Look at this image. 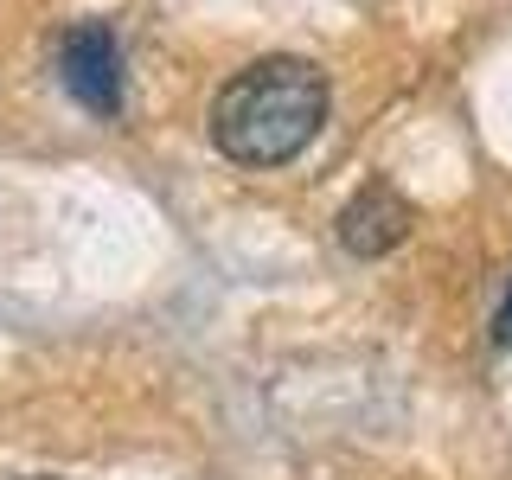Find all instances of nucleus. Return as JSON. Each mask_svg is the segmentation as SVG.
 I'll return each mask as SVG.
<instances>
[{
	"instance_id": "1",
	"label": "nucleus",
	"mask_w": 512,
	"mask_h": 480,
	"mask_svg": "<svg viewBox=\"0 0 512 480\" xmlns=\"http://www.w3.org/2000/svg\"><path fill=\"white\" fill-rule=\"evenodd\" d=\"M327 122V77L308 58H256L212 96V148L237 167H288Z\"/></svg>"
},
{
	"instance_id": "2",
	"label": "nucleus",
	"mask_w": 512,
	"mask_h": 480,
	"mask_svg": "<svg viewBox=\"0 0 512 480\" xmlns=\"http://www.w3.org/2000/svg\"><path fill=\"white\" fill-rule=\"evenodd\" d=\"M58 84L90 109V116H122V39L109 20H77L58 39Z\"/></svg>"
},
{
	"instance_id": "3",
	"label": "nucleus",
	"mask_w": 512,
	"mask_h": 480,
	"mask_svg": "<svg viewBox=\"0 0 512 480\" xmlns=\"http://www.w3.org/2000/svg\"><path fill=\"white\" fill-rule=\"evenodd\" d=\"M410 224H416V212H410L404 192L391 180H365L346 199V212H340L333 231H340V250H352V256H391L410 237Z\"/></svg>"
},
{
	"instance_id": "4",
	"label": "nucleus",
	"mask_w": 512,
	"mask_h": 480,
	"mask_svg": "<svg viewBox=\"0 0 512 480\" xmlns=\"http://www.w3.org/2000/svg\"><path fill=\"white\" fill-rule=\"evenodd\" d=\"M493 340H500V346H512V288H506L500 314H493Z\"/></svg>"
},
{
	"instance_id": "5",
	"label": "nucleus",
	"mask_w": 512,
	"mask_h": 480,
	"mask_svg": "<svg viewBox=\"0 0 512 480\" xmlns=\"http://www.w3.org/2000/svg\"><path fill=\"white\" fill-rule=\"evenodd\" d=\"M26 480H58V474H26Z\"/></svg>"
}]
</instances>
